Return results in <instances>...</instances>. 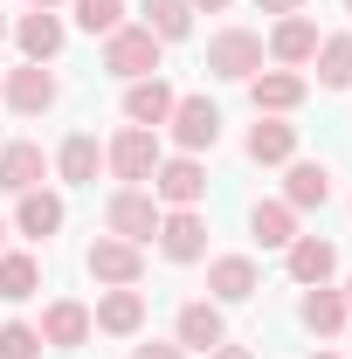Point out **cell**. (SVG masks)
<instances>
[{"label": "cell", "mask_w": 352, "mask_h": 359, "mask_svg": "<svg viewBox=\"0 0 352 359\" xmlns=\"http://www.w3.org/2000/svg\"><path fill=\"white\" fill-rule=\"evenodd\" d=\"M159 215H166V208L152 201V187H118V194L104 201V228H111L118 242H138V249L159 235Z\"/></svg>", "instance_id": "6da1fadb"}, {"label": "cell", "mask_w": 352, "mask_h": 359, "mask_svg": "<svg viewBox=\"0 0 352 359\" xmlns=\"http://www.w3.org/2000/svg\"><path fill=\"white\" fill-rule=\"evenodd\" d=\"M159 35L152 28H138V21H125L118 35H104V69L111 76H125V83H138V76H159Z\"/></svg>", "instance_id": "7a4b0ae2"}, {"label": "cell", "mask_w": 352, "mask_h": 359, "mask_svg": "<svg viewBox=\"0 0 352 359\" xmlns=\"http://www.w3.org/2000/svg\"><path fill=\"white\" fill-rule=\"evenodd\" d=\"M256 69H263V35L256 28H221V35H208V76L249 83Z\"/></svg>", "instance_id": "3957f363"}, {"label": "cell", "mask_w": 352, "mask_h": 359, "mask_svg": "<svg viewBox=\"0 0 352 359\" xmlns=\"http://www.w3.org/2000/svg\"><path fill=\"white\" fill-rule=\"evenodd\" d=\"M159 159H166L159 152V132H145V125H125V132L104 145V166L125 180V187H145V180L159 173Z\"/></svg>", "instance_id": "277c9868"}, {"label": "cell", "mask_w": 352, "mask_h": 359, "mask_svg": "<svg viewBox=\"0 0 352 359\" xmlns=\"http://www.w3.org/2000/svg\"><path fill=\"white\" fill-rule=\"evenodd\" d=\"M145 187H152L159 208H201L208 201V166L194 152H173V159H159V173L145 180Z\"/></svg>", "instance_id": "5b68a950"}, {"label": "cell", "mask_w": 352, "mask_h": 359, "mask_svg": "<svg viewBox=\"0 0 352 359\" xmlns=\"http://www.w3.org/2000/svg\"><path fill=\"white\" fill-rule=\"evenodd\" d=\"M83 269L104 283V290H132L138 276H145V249H138V242H118V235H97Z\"/></svg>", "instance_id": "8992f818"}, {"label": "cell", "mask_w": 352, "mask_h": 359, "mask_svg": "<svg viewBox=\"0 0 352 359\" xmlns=\"http://www.w3.org/2000/svg\"><path fill=\"white\" fill-rule=\"evenodd\" d=\"M152 242H159L166 263H201V256H208V222H201V208H166Z\"/></svg>", "instance_id": "52a82bcc"}, {"label": "cell", "mask_w": 352, "mask_h": 359, "mask_svg": "<svg viewBox=\"0 0 352 359\" xmlns=\"http://www.w3.org/2000/svg\"><path fill=\"white\" fill-rule=\"evenodd\" d=\"M173 346H180V353H215V346H228V318H221L215 297L180 304V318H173Z\"/></svg>", "instance_id": "ba28073f"}, {"label": "cell", "mask_w": 352, "mask_h": 359, "mask_svg": "<svg viewBox=\"0 0 352 359\" xmlns=\"http://www.w3.org/2000/svg\"><path fill=\"white\" fill-rule=\"evenodd\" d=\"M166 132H173V145L180 152H215V138H221V111L208 104V97H180L173 104V118H166Z\"/></svg>", "instance_id": "9c48e42d"}, {"label": "cell", "mask_w": 352, "mask_h": 359, "mask_svg": "<svg viewBox=\"0 0 352 359\" xmlns=\"http://www.w3.org/2000/svg\"><path fill=\"white\" fill-rule=\"evenodd\" d=\"M263 55L276 62V69H304L311 55H318V21H311V14H276Z\"/></svg>", "instance_id": "30bf717a"}, {"label": "cell", "mask_w": 352, "mask_h": 359, "mask_svg": "<svg viewBox=\"0 0 352 359\" xmlns=\"http://www.w3.org/2000/svg\"><path fill=\"white\" fill-rule=\"evenodd\" d=\"M0 97H7L14 118H42L48 104H55V76H48V62H21V69H7Z\"/></svg>", "instance_id": "8fae6325"}, {"label": "cell", "mask_w": 352, "mask_h": 359, "mask_svg": "<svg viewBox=\"0 0 352 359\" xmlns=\"http://www.w3.org/2000/svg\"><path fill=\"white\" fill-rule=\"evenodd\" d=\"M249 97H256V118H290L311 97V83L297 69H256V76H249Z\"/></svg>", "instance_id": "7c38bea8"}, {"label": "cell", "mask_w": 352, "mask_h": 359, "mask_svg": "<svg viewBox=\"0 0 352 359\" xmlns=\"http://www.w3.org/2000/svg\"><path fill=\"white\" fill-rule=\"evenodd\" d=\"M14 42H21V62H55L62 42H69V28H62V14H55V7H35V14H21V21H14Z\"/></svg>", "instance_id": "4fadbf2b"}, {"label": "cell", "mask_w": 352, "mask_h": 359, "mask_svg": "<svg viewBox=\"0 0 352 359\" xmlns=\"http://www.w3.org/2000/svg\"><path fill=\"white\" fill-rule=\"evenodd\" d=\"M180 90L166 83V76H138V83H125V125H145V132H159L166 118H173Z\"/></svg>", "instance_id": "5bb4252c"}, {"label": "cell", "mask_w": 352, "mask_h": 359, "mask_svg": "<svg viewBox=\"0 0 352 359\" xmlns=\"http://www.w3.org/2000/svg\"><path fill=\"white\" fill-rule=\"evenodd\" d=\"M35 332H42V346H55V353H76V346H90V332H97V325H90V304L55 297V304L42 311V325H35Z\"/></svg>", "instance_id": "9a60e30c"}, {"label": "cell", "mask_w": 352, "mask_h": 359, "mask_svg": "<svg viewBox=\"0 0 352 359\" xmlns=\"http://www.w3.org/2000/svg\"><path fill=\"white\" fill-rule=\"evenodd\" d=\"M208 290H215V304H249V297L263 290L256 256H215V263H208Z\"/></svg>", "instance_id": "2e32d148"}, {"label": "cell", "mask_w": 352, "mask_h": 359, "mask_svg": "<svg viewBox=\"0 0 352 359\" xmlns=\"http://www.w3.org/2000/svg\"><path fill=\"white\" fill-rule=\"evenodd\" d=\"M90 325H97V332H111V339H138V332H145V290H104V297H97V311H90Z\"/></svg>", "instance_id": "e0dca14e"}, {"label": "cell", "mask_w": 352, "mask_h": 359, "mask_svg": "<svg viewBox=\"0 0 352 359\" xmlns=\"http://www.w3.org/2000/svg\"><path fill=\"white\" fill-rule=\"evenodd\" d=\"M48 173V152L35 138H7L0 145V194H28V187H42Z\"/></svg>", "instance_id": "ac0fdd59"}, {"label": "cell", "mask_w": 352, "mask_h": 359, "mask_svg": "<svg viewBox=\"0 0 352 359\" xmlns=\"http://www.w3.org/2000/svg\"><path fill=\"white\" fill-rule=\"evenodd\" d=\"M242 152H249L256 166H290V159H297V125H290V118H256L249 138H242Z\"/></svg>", "instance_id": "d6986e66"}, {"label": "cell", "mask_w": 352, "mask_h": 359, "mask_svg": "<svg viewBox=\"0 0 352 359\" xmlns=\"http://www.w3.org/2000/svg\"><path fill=\"white\" fill-rule=\"evenodd\" d=\"M283 269H290V283H332V269H339V249L325 242V235H297L290 249H283Z\"/></svg>", "instance_id": "ffe728a7"}, {"label": "cell", "mask_w": 352, "mask_h": 359, "mask_svg": "<svg viewBox=\"0 0 352 359\" xmlns=\"http://www.w3.org/2000/svg\"><path fill=\"white\" fill-rule=\"evenodd\" d=\"M346 290H332V283H311L304 297H297V325L318 332V339H332V332H346Z\"/></svg>", "instance_id": "44dd1931"}, {"label": "cell", "mask_w": 352, "mask_h": 359, "mask_svg": "<svg viewBox=\"0 0 352 359\" xmlns=\"http://www.w3.org/2000/svg\"><path fill=\"white\" fill-rule=\"evenodd\" d=\"M283 201H290L297 215L325 208V201H332V166H325V159H290V173H283Z\"/></svg>", "instance_id": "7402d4cb"}, {"label": "cell", "mask_w": 352, "mask_h": 359, "mask_svg": "<svg viewBox=\"0 0 352 359\" xmlns=\"http://www.w3.org/2000/svg\"><path fill=\"white\" fill-rule=\"evenodd\" d=\"M14 228H21L28 242H48V235L62 228V194H42V187L14 194Z\"/></svg>", "instance_id": "603a6c76"}, {"label": "cell", "mask_w": 352, "mask_h": 359, "mask_svg": "<svg viewBox=\"0 0 352 359\" xmlns=\"http://www.w3.org/2000/svg\"><path fill=\"white\" fill-rule=\"evenodd\" d=\"M249 235H256L263 249H290V242H297V208H290V201H256V208H249Z\"/></svg>", "instance_id": "cb8c5ba5"}, {"label": "cell", "mask_w": 352, "mask_h": 359, "mask_svg": "<svg viewBox=\"0 0 352 359\" xmlns=\"http://www.w3.org/2000/svg\"><path fill=\"white\" fill-rule=\"evenodd\" d=\"M97 166H104V145H97V132H69V138H62V152H55V173L69 180V187H90V180H97Z\"/></svg>", "instance_id": "d4e9b609"}, {"label": "cell", "mask_w": 352, "mask_h": 359, "mask_svg": "<svg viewBox=\"0 0 352 359\" xmlns=\"http://www.w3.org/2000/svg\"><path fill=\"white\" fill-rule=\"evenodd\" d=\"M42 290V263L21 249H0V304H28Z\"/></svg>", "instance_id": "484cf974"}, {"label": "cell", "mask_w": 352, "mask_h": 359, "mask_svg": "<svg viewBox=\"0 0 352 359\" xmlns=\"http://www.w3.org/2000/svg\"><path fill=\"white\" fill-rule=\"evenodd\" d=\"M138 14H145L138 28H152L159 42H187L194 35V7L187 0H138Z\"/></svg>", "instance_id": "4316f807"}, {"label": "cell", "mask_w": 352, "mask_h": 359, "mask_svg": "<svg viewBox=\"0 0 352 359\" xmlns=\"http://www.w3.org/2000/svg\"><path fill=\"white\" fill-rule=\"evenodd\" d=\"M318 83L325 90H352V35H318Z\"/></svg>", "instance_id": "83f0119b"}, {"label": "cell", "mask_w": 352, "mask_h": 359, "mask_svg": "<svg viewBox=\"0 0 352 359\" xmlns=\"http://www.w3.org/2000/svg\"><path fill=\"white\" fill-rule=\"evenodd\" d=\"M69 14H76L83 35H118L125 28V0H69Z\"/></svg>", "instance_id": "f1b7e54d"}, {"label": "cell", "mask_w": 352, "mask_h": 359, "mask_svg": "<svg viewBox=\"0 0 352 359\" xmlns=\"http://www.w3.org/2000/svg\"><path fill=\"white\" fill-rule=\"evenodd\" d=\"M0 359H42V332L35 325H0Z\"/></svg>", "instance_id": "f546056e"}, {"label": "cell", "mask_w": 352, "mask_h": 359, "mask_svg": "<svg viewBox=\"0 0 352 359\" xmlns=\"http://www.w3.org/2000/svg\"><path fill=\"white\" fill-rule=\"evenodd\" d=\"M132 359H187V353H180L173 339H152V346H132Z\"/></svg>", "instance_id": "4dcf8cb0"}, {"label": "cell", "mask_w": 352, "mask_h": 359, "mask_svg": "<svg viewBox=\"0 0 352 359\" xmlns=\"http://www.w3.org/2000/svg\"><path fill=\"white\" fill-rule=\"evenodd\" d=\"M263 14H304V0H256Z\"/></svg>", "instance_id": "1f68e13d"}, {"label": "cell", "mask_w": 352, "mask_h": 359, "mask_svg": "<svg viewBox=\"0 0 352 359\" xmlns=\"http://www.w3.org/2000/svg\"><path fill=\"white\" fill-rule=\"evenodd\" d=\"M208 359H256V353H249V346H215Z\"/></svg>", "instance_id": "d6a6232c"}, {"label": "cell", "mask_w": 352, "mask_h": 359, "mask_svg": "<svg viewBox=\"0 0 352 359\" xmlns=\"http://www.w3.org/2000/svg\"><path fill=\"white\" fill-rule=\"evenodd\" d=\"M187 7H208V14H221V7H235V0H187Z\"/></svg>", "instance_id": "836d02e7"}, {"label": "cell", "mask_w": 352, "mask_h": 359, "mask_svg": "<svg viewBox=\"0 0 352 359\" xmlns=\"http://www.w3.org/2000/svg\"><path fill=\"white\" fill-rule=\"evenodd\" d=\"M28 7H69V0H28Z\"/></svg>", "instance_id": "e575fe53"}, {"label": "cell", "mask_w": 352, "mask_h": 359, "mask_svg": "<svg viewBox=\"0 0 352 359\" xmlns=\"http://www.w3.org/2000/svg\"><path fill=\"white\" fill-rule=\"evenodd\" d=\"M346 311H352V276H346Z\"/></svg>", "instance_id": "d590c367"}, {"label": "cell", "mask_w": 352, "mask_h": 359, "mask_svg": "<svg viewBox=\"0 0 352 359\" xmlns=\"http://www.w3.org/2000/svg\"><path fill=\"white\" fill-rule=\"evenodd\" d=\"M0 249H7V222H0Z\"/></svg>", "instance_id": "8d00e7d4"}, {"label": "cell", "mask_w": 352, "mask_h": 359, "mask_svg": "<svg viewBox=\"0 0 352 359\" xmlns=\"http://www.w3.org/2000/svg\"><path fill=\"white\" fill-rule=\"evenodd\" d=\"M311 359H339V353H311Z\"/></svg>", "instance_id": "74e56055"}, {"label": "cell", "mask_w": 352, "mask_h": 359, "mask_svg": "<svg viewBox=\"0 0 352 359\" xmlns=\"http://www.w3.org/2000/svg\"><path fill=\"white\" fill-rule=\"evenodd\" d=\"M0 35H7V14H0Z\"/></svg>", "instance_id": "f35d334b"}, {"label": "cell", "mask_w": 352, "mask_h": 359, "mask_svg": "<svg viewBox=\"0 0 352 359\" xmlns=\"http://www.w3.org/2000/svg\"><path fill=\"white\" fill-rule=\"evenodd\" d=\"M346 14H352V0H346Z\"/></svg>", "instance_id": "ab89813d"}, {"label": "cell", "mask_w": 352, "mask_h": 359, "mask_svg": "<svg viewBox=\"0 0 352 359\" xmlns=\"http://www.w3.org/2000/svg\"><path fill=\"white\" fill-rule=\"evenodd\" d=\"M0 145H7V138H0Z\"/></svg>", "instance_id": "60d3db41"}]
</instances>
